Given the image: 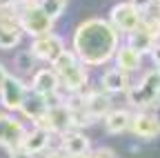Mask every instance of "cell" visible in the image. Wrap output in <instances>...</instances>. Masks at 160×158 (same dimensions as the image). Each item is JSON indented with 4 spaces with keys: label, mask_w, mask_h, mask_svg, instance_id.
Returning a JSON list of instances; mask_svg holds the SVG:
<instances>
[{
    "label": "cell",
    "mask_w": 160,
    "mask_h": 158,
    "mask_svg": "<svg viewBox=\"0 0 160 158\" xmlns=\"http://www.w3.org/2000/svg\"><path fill=\"white\" fill-rule=\"evenodd\" d=\"M131 123V116L125 111V109H116V111H109L107 114V120H105V127L107 131L111 134H120V131H125Z\"/></svg>",
    "instance_id": "obj_18"
},
{
    "label": "cell",
    "mask_w": 160,
    "mask_h": 158,
    "mask_svg": "<svg viewBox=\"0 0 160 158\" xmlns=\"http://www.w3.org/2000/svg\"><path fill=\"white\" fill-rule=\"evenodd\" d=\"M102 87L107 91H122V89H129V78L125 71L120 69H107L102 74Z\"/></svg>",
    "instance_id": "obj_14"
},
{
    "label": "cell",
    "mask_w": 160,
    "mask_h": 158,
    "mask_svg": "<svg viewBox=\"0 0 160 158\" xmlns=\"http://www.w3.org/2000/svg\"><path fill=\"white\" fill-rule=\"evenodd\" d=\"M51 18L40 9V7H31V9H25V13H22V18H20V27H22L25 31H29L31 36H36V38H42V36H47L49 33V29H51Z\"/></svg>",
    "instance_id": "obj_4"
},
{
    "label": "cell",
    "mask_w": 160,
    "mask_h": 158,
    "mask_svg": "<svg viewBox=\"0 0 160 158\" xmlns=\"http://www.w3.org/2000/svg\"><path fill=\"white\" fill-rule=\"evenodd\" d=\"M91 158H116V156H113V151H111V149H105V147H102V149H98Z\"/></svg>",
    "instance_id": "obj_26"
},
{
    "label": "cell",
    "mask_w": 160,
    "mask_h": 158,
    "mask_svg": "<svg viewBox=\"0 0 160 158\" xmlns=\"http://www.w3.org/2000/svg\"><path fill=\"white\" fill-rule=\"evenodd\" d=\"M129 47L136 49L138 54H145V51H151L153 49V38L142 29L138 27L136 31H131V40H129Z\"/></svg>",
    "instance_id": "obj_20"
},
{
    "label": "cell",
    "mask_w": 160,
    "mask_h": 158,
    "mask_svg": "<svg viewBox=\"0 0 160 158\" xmlns=\"http://www.w3.org/2000/svg\"><path fill=\"white\" fill-rule=\"evenodd\" d=\"M58 76L62 78V83H65L69 89H82V87L87 85V71H85V67H80L78 63L71 65V67L65 69V71H60Z\"/></svg>",
    "instance_id": "obj_13"
},
{
    "label": "cell",
    "mask_w": 160,
    "mask_h": 158,
    "mask_svg": "<svg viewBox=\"0 0 160 158\" xmlns=\"http://www.w3.org/2000/svg\"><path fill=\"white\" fill-rule=\"evenodd\" d=\"M56 89H58V74L51 71V69H40V71L36 74V78H33V91H36L38 96L47 98V96H51Z\"/></svg>",
    "instance_id": "obj_10"
},
{
    "label": "cell",
    "mask_w": 160,
    "mask_h": 158,
    "mask_svg": "<svg viewBox=\"0 0 160 158\" xmlns=\"http://www.w3.org/2000/svg\"><path fill=\"white\" fill-rule=\"evenodd\" d=\"M140 13L129 5V3H120V5H116L113 9H111V23H113V27L116 29H120V31H136L138 27H140Z\"/></svg>",
    "instance_id": "obj_6"
},
{
    "label": "cell",
    "mask_w": 160,
    "mask_h": 158,
    "mask_svg": "<svg viewBox=\"0 0 160 158\" xmlns=\"http://www.w3.org/2000/svg\"><path fill=\"white\" fill-rule=\"evenodd\" d=\"M158 11H160V3H158Z\"/></svg>",
    "instance_id": "obj_30"
},
{
    "label": "cell",
    "mask_w": 160,
    "mask_h": 158,
    "mask_svg": "<svg viewBox=\"0 0 160 158\" xmlns=\"http://www.w3.org/2000/svg\"><path fill=\"white\" fill-rule=\"evenodd\" d=\"M47 158H65V156H60V154H51V156H47Z\"/></svg>",
    "instance_id": "obj_29"
},
{
    "label": "cell",
    "mask_w": 160,
    "mask_h": 158,
    "mask_svg": "<svg viewBox=\"0 0 160 158\" xmlns=\"http://www.w3.org/2000/svg\"><path fill=\"white\" fill-rule=\"evenodd\" d=\"M20 43V27L16 23H0V49H13Z\"/></svg>",
    "instance_id": "obj_19"
},
{
    "label": "cell",
    "mask_w": 160,
    "mask_h": 158,
    "mask_svg": "<svg viewBox=\"0 0 160 158\" xmlns=\"http://www.w3.org/2000/svg\"><path fill=\"white\" fill-rule=\"evenodd\" d=\"M9 154H11V158H31V154L25 151L22 147H16V149H11Z\"/></svg>",
    "instance_id": "obj_25"
},
{
    "label": "cell",
    "mask_w": 160,
    "mask_h": 158,
    "mask_svg": "<svg viewBox=\"0 0 160 158\" xmlns=\"http://www.w3.org/2000/svg\"><path fill=\"white\" fill-rule=\"evenodd\" d=\"M131 129L136 136L145 138V140H153L156 136H160V120L151 114H138L131 120Z\"/></svg>",
    "instance_id": "obj_9"
},
{
    "label": "cell",
    "mask_w": 160,
    "mask_h": 158,
    "mask_svg": "<svg viewBox=\"0 0 160 158\" xmlns=\"http://www.w3.org/2000/svg\"><path fill=\"white\" fill-rule=\"evenodd\" d=\"M22 138H25V129L16 118L0 116V145L11 151V149L22 145Z\"/></svg>",
    "instance_id": "obj_7"
},
{
    "label": "cell",
    "mask_w": 160,
    "mask_h": 158,
    "mask_svg": "<svg viewBox=\"0 0 160 158\" xmlns=\"http://www.w3.org/2000/svg\"><path fill=\"white\" fill-rule=\"evenodd\" d=\"M109 107H111V100H109L105 94H89V98L85 100V111H87L91 118L107 116Z\"/></svg>",
    "instance_id": "obj_15"
},
{
    "label": "cell",
    "mask_w": 160,
    "mask_h": 158,
    "mask_svg": "<svg viewBox=\"0 0 160 158\" xmlns=\"http://www.w3.org/2000/svg\"><path fill=\"white\" fill-rule=\"evenodd\" d=\"M140 27L156 40V38L160 36V18H145V20H140Z\"/></svg>",
    "instance_id": "obj_22"
},
{
    "label": "cell",
    "mask_w": 160,
    "mask_h": 158,
    "mask_svg": "<svg viewBox=\"0 0 160 158\" xmlns=\"http://www.w3.org/2000/svg\"><path fill=\"white\" fill-rule=\"evenodd\" d=\"M33 54L31 51H22V54H18V58H16V67L20 69V71H29L31 67H33Z\"/></svg>",
    "instance_id": "obj_23"
},
{
    "label": "cell",
    "mask_w": 160,
    "mask_h": 158,
    "mask_svg": "<svg viewBox=\"0 0 160 158\" xmlns=\"http://www.w3.org/2000/svg\"><path fill=\"white\" fill-rule=\"evenodd\" d=\"M151 58H153V63H156V65H160V45H153V49H151Z\"/></svg>",
    "instance_id": "obj_27"
},
{
    "label": "cell",
    "mask_w": 160,
    "mask_h": 158,
    "mask_svg": "<svg viewBox=\"0 0 160 158\" xmlns=\"http://www.w3.org/2000/svg\"><path fill=\"white\" fill-rule=\"evenodd\" d=\"M0 98L7 109H20L27 98V85L13 76H7V80L0 87Z\"/></svg>",
    "instance_id": "obj_5"
},
{
    "label": "cell",
    "mask_w": 160,
    "mask_h": 158,
    "mask_svg": "<svg viewBox=\"0 0 160 158\" xmlns=\"http://www.w3.org/2000/svg\"><path fill=\"white\" fill-rule=\"evenodd\" d=\"M29 51L33 54V58H42V60H51V63H53L65 49H62V40H60L58 36L47 33V36H42V38H36Z\"/></svg>",
    "instance_id": "obj_8"
},
{
    "label": "cell",
    "mask_w": 160,
    "mask_h": 158,
    "mask_svg": "<svg viewBox=\"0 0 160 158\" xmlns=\"http://www.w3.org/2000/svg\"><path fill=\"white\" fill-rule=\"evenodd\" d=\"M38 127L45 131H67L71 127V107L69 105H53L47 114L38 120Z\"/></svg>",
    "instance_id": "obj_3"
},
{
    "label": "cell",
    "mask_w": 160,
    "mask_h": 158,
    "mask_svg": "<svg viewBox=\"0 0 160 158\" xmlns=\"http://www.w3.org/2000/svg\"><path fill=\"white\" fill-rule=\"evenodd\" d=\"M22 109L29 118H33V120H40L45 114H47V109H49V105H47V100L42 96H29V98H25V103H22Z\"/></svg>",
    "instance_id": "obj_17"
},
{
    "label": "cell",
    "mask_w": 160,
    "mask_h": 158,
    "mask_svg": "<svg viewBox=\"0 0 160 158\" xmlns=\"http://www.w3.org/2000/svg\"><path fill=\"white\" fill-rule=\"evenodd\" d=\"M7 76H9V74H7V69H5L2 65H0V87H2V83L7 80Z\"/></svg>",
    "instance_id": "obj_28"
},
{
    "label": "cell",
    "mask_w": 160,
    "mask_h": 158,
    "mask_svg": "<svg viewBox=\"0 0 160 158\" xmlns=\"http://www.w3.org/2000/svg\"><path fill=\"white\" fill-rule=\"evenodd\" d=\"M40 9H42L51 20H56V18L65 11V0H42V3H40Z\"/></svg>",
    "instance_id": "obj_21"
},
{
    "label": "cell",
    "mask_w": 160,
    "mask_h": 158,
    "mask_svg": "<svg viewBox=\"0 0 160 158\" xmlns=\"http://www.w3.org/2000/svg\"><path fill=\"white\" fill-rule=\"evenodd\" d=\"M129 5H131V7H133L138 13H145V11H147V9L153 5V0H131Z\"/></svg>",
    "instance_id": "obj_24"
},
{
    "label": "cell",
    "mask_w": 160,
    "mask_h": 158,
    "mask_svg": "<svg viewBox=\"0 0 160 158\" xmlns=\"http://www.w3.org/2000/svg\"><path fill=\"white\" fill-rule=\"evenodd\" d=\"M62 147L69 156H85L89 151V140L78 131H67L62 138Z\"/></svg>",
    "instance_id": "obj_12"
},
{
    "label": "cell",
    "mask_w": 160,
    "mask_h": 158,
    "mask_svg": "<svg viewBox=\"0 0 160 158\" xmlns=\"http://www.w3.org/2000/svg\"><path fill=\"white\" fill-rule=\"evenodd\" d=\"M127 94H129L131 105H138V107L158 105V100H160V69L149 71L136 87H129Z\"/></svg>",
    "instance_id": "obj_2"
},
{
    "label": "cell",
    "mask_w": 160,
    "mask_h": 158,
    "mask_svg": "<svg viewBox=\"0 0 160 158\" xmlns=\"http://www.w3.org/2000/svg\"><path fill=\"white\" fill-rule=\"evenodd\" d=\"M73 49L87 65H102L118 49V31L100 18L82 23L73 36Z\"/></svg>",
    "instance_id": "obj_1"
},
{
    "label": "cell",
    "mask_w": 160,
    "mask_h": 158,
    "mask_svg": "<svg viewBox=\"0 0 160 158\" xmlns=\"http://www.w3.org/2000/svg\"><path fill=\"white\" fill-rule=\"evenodd\" d=\"M116 60H118V69L127 74V71H133V69L140 67V54L127 45V47H122V49H118Z\"/></svg>",
    "instance_id": "obj_16"
},
{
    "label": "cell",
    "mask_w": 160,
    "mask_h": 158,
    "mask_svg": "<svg viewBox=\"0 0 160 158\" xmlns=\"http://www.w3.org/2000/svg\"><path fill=\"white\" fill-rule=\"evenodd\" d=\"M47 145H49V131H45V129L38 127V129H33L31 134H25L22 145H20V147L33 156V154H38V151H42Z\"/></svg>",
    "instance_id": "obj_11"
}]
</instances>
